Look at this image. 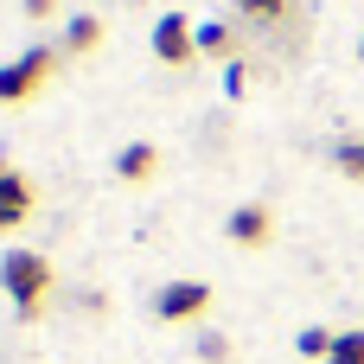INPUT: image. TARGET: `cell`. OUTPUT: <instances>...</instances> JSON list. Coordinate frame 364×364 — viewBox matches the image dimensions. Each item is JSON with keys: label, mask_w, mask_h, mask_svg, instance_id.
Listing matches in <instances>:
<instances>
[{"label": "cell", "mask_w": 364, "mask_h": 364, "mask_svg": "<svg viewBox=\"0 0 364 364\" xmlns=\"http://www.w3.org/2000/svg\"><path fill=\"white\" fill-rule=\"evenodd\" d=\"M224 230H230V243H243V250H262V243L275 237V218H269V205H237Z\"/></svg>", "instance_id": "obj_6"}, {"label": "cell", "mask_w": 364, "mask_h": 364, "mask_svg": "<svg viewBox=\"0 0 364 364\" xmlns=\"http://www.w3.org/2000/svg\"><path fill=\"white\" fill-rule=\"evenodd\" d=\"M154 166H160V154H154L147 141H128V147L115 154V173H122L128 186H141V179H154Z\"/></svg>", "instance_id": "obj_7"}, {"label": "cell", "mask_w": 364, "mask_h": 364, "mask_svg": "<svg viewBox=\"0 0 364 364\" xmlns=\"http://www.w3.org/2000/svg\"><path fill=\"white\" fill-rule=\"evenodd\" d=\"M358 58H364V45H358Z\"/></svg>", "instance_id": "obj_17"}, {"label": "cell", "mask_w": 364, "mask_h": 364, "mask_svg": "<svg viewBox=\"0 0 364 364\" xmlns=\"http://www.w3.org/2000/svg\"><path fill=\"white\" fill-rule=\"evenodd\" d=\"M51 64H58L51 45H32V51H19L13 64H0V102H32L38 83L51 77Z\"/></svg>", "instance_id": "obj_2"}, {"label": "cell", "mask_w": 364, "mask_h": 364, "mask_svg": "<svg viewBox=\"0 0 364 364\" xmlns=\"http://www.w3.org/2000/svg\"><path fill=\"white\" fill-rule=\"evenodd\" d=\"M96 45H102V19L77 13V19L64 26V51H96Z\"/></svg>", "instance_id": "obj_8"}, {"label": "cell", "mask_w": 364, "mask_h": 364, "mask_svg": "<svg viewBox=\"0 0 364 364\" xmlns=\"http://www.w3.org/2000/svg\"><path fill=\"white\" fill-rule=\"evenodd\" d=\"M154 58H160V64L198 58V26H186V13H160V19H154Z\"/></svg>", "instance_id": "obj_4"}, {"label": "cell", "mask_w": 364, "mask_h": 364, "mask_svg": "<svg viewBox=\"0 0 364 364\" xmlns=\"http://www.w3.org/2000/svg\"><path fill=\"white\" fill-rule=\"evenodd\" d=\"M198 358L205 364H230V339H224V333H205V339H198Z\"/></svg>", "instance_id": "obj_13"}, {"label": "cell", "mask_w": 364, "mask_h": 364, "mask_svg": "<svg viewBox=\"0 0 364 364\" xmlns=\"http://www.w3.org/2000/svg\"><path fill=\"white\" fill-rule=\"evenodd\" d=\"M0 288H6V301L19 307V320H32L38 301L51 294V262L32 256V250H6V256H0Z\"/></svg>", "instance_id": "obj_1"}, {"label": "cell", "mask_w": 364, "mask_h": 364, "mask_svg": "<svg viewBox=\"0 0 364 364\" xmlns=\"http://www.w3.org/2000/svg\"><path fill=\"white\" fill-rule=\"evenodd\" d=\"M333 339H339V333H326V326H307V333L294 339V352H301V358H320V364H326V352H333Z\"/></svg>", "instance_id": "obj_11"}, {"label": "cell", "mask_w": 364, "mask_h": 364, "mask_svg": "<svg viewBox=\"0 0 364 364\" xmlns=\"http://www.w3.org/2000/svg\"><path fill=\"white\" fill-rule=\"evenodd\" d=\"M198 51H205V58H224V51H230V26H224V19H205V26H198Z\"/></svg>", "instance_id": "obj_10"}, {"label": "cell", "mask_w": 364, "mask_h": 364, "mask_svg": "<svg viewBox=\"0 0 364 364\" xmlns=\"http://www.w3.org/2000/svg\"><path fill=\"white\" fill-rule=\"evenodd\" d=\"M333 166H339L346 179H358V186H364V141H339V147H333Z\"/></svg>", "instance_id": "obj_9"}, {"label": "cell", "mask_w": 364, "mask_h": 364, "mask_svg": "<svg viewBox=\"0 0 364 364\" xmlns=\"http://www.w3.org/2000/svg\"><path fill=\"white\" fill-rule=\"evenodd\" d=\"M211 307V288L205 282H166L160 294H154V314L166 320V326H186V320H198Z\"/></svg>", "instance_id": "obj_3"}, {"label": "cell", "mask_w": 364, "mask_h": 364, "mask_svg": "<svg viewBox=\"0 0 364 364\" xmlns=\"http://www.w3.org/2000/svg\"><path fill=\"white\" fill-rule=\"evenodd\" d=\"M51 6H58V0H26V13H32V19H45Z\"/></svg>", "instance_id": "obj_16"}, {"label": "cell", "mask_w": 364, "mask_h": 364, "mask_svg": "<svg viewBox=\"0 0 364 364\" xmlns=\"http://www.w3.org/2000/svg\"><path fill=\"white\" fill-rule=\"evenodd\" d=\"M326 364H364V326L358 333H339L333 352H326Z\"/></svg>", "instance_id": "obj_12"}, {"label": "cell", "mask_w": 364, "mask_h": 364, "mask_svg": "<svg viewBox=\"0 0 364 364\" xmlns=\"http://www.w3.org/2000/svg\"><path fill=\"white\" fill-rule=\"evenodd\" d=\"M237 6H243L250 19H282V6H288V0H237Z\"/></svg>", "instance_id": "obj_14"}, {"label": "cell", "mask_w": 364, "mask_h": 364, "mask_svg": "<svg viewBox=\"0 0 364 364\" xmlns=\"http://www.w3.org/2000/svg\"><path fill=\"white\" fill-rule=\"evenodd\" d=\"M224 90L243 96V90H250V70H243V64H224Z\"/></svg>", "instance_id": "obj_15"}, {"label": "cell", "mask_w": 364, "mask_h": 364, "mask_svg": "<svg viewBox=\"0 0 364 364\" xmlns=\"http://www.w3.org/2000/svg\"><path fill=\"white\" fill-rule=\"evenodd\" d=\"M26 218H32V179H19V173L0 160V237L19 230Z\"/></svg>", "instance_id": "obj_5"}]
</instances>
